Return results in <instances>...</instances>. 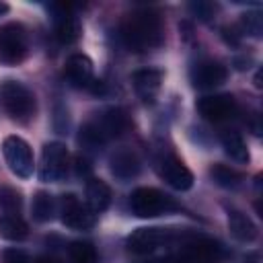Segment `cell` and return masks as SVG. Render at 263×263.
<instances>
[{"label": "cell", "instance_id": "30", "mask_svg": "<svg viewBox=\"0 0 263 263\" xmlns=\"http://www.w3.org/2000/svg\"><path fill=\"white\" fill-rule=\"evenodd\" d=\"M35 263H58L55 259H51V257H39Z\"/></svg>", "mask_w": 263, "mask_h": 263}, {"label": "cell", "instance_id": "26", "mask_svg": "<svg viewBox=\"0 0 263 263\" xmlns=\"http://www.w3.org/2000/svg\"><path fill=\"white\" fill-rule=\"evenodd\" d=\"M0 208H4L8 214L18 212L21 208V193L12 187H0Z\"/></svg>", "mask_w": 263, "mask_h": 263}, {"label": "cell", "instance_id": "28", "mask_svg": "<svg viewBox=\"0 0 263 263\" xmlns=\"http://www.w3.org/2000/svg\"><path fill=\"white\" fill-rule=\"evenodd\" d=\"M2 261L4 263H31L29 255L23 249H6L2 253Z\"/></svg>", "mask_w": 263, "mask_h": 263}, {"label": "cell", "instance_id": "18", "mask_svg": "<svg viewBox=\"0 0 263 263\" xmlns=\"http://www.w3.org/2000/svg\"><path fill=\"white\" fill-rule=\"evenodd\" d=\"M111 203V189L105 181L101 179H90L86 183V205L99 214V212H105Z\"/></svg>", "mask_w": 263, "mask_h": 263}, {"label": "cell", "instance_id": "5", "mask_svg": "<svg viewBox=\"0 0 263 263\" xmlns=\"http://www.w3.org/2000/svg\"><path fill=\"white\" fill-rule=\"evenodd\" d=\"M2 154L8 164V168L21 177L29 179L33 175V152L31 146L21 138V136H8L2 142Z\"/></svg>", "mask_w": 263, "mask_h": 263}, {"label": "cell", "instance_id": "27", "mask_svg": "<svg viewBox=\"0 0 263 263\" xmlns=\"http://www.w3.org/2000/svg\"><path fill=\"white\" fill-rule=\"evenodd\" d=\"M189 10H191L197 18L210 21V18L216 14V4L205 2V0H197V2H191V4H189Z\"/></svg>", "mask_w": 263, "mask_h": 263}, {"label": "cell", "instance_id": "16", "mask_svg": "<svg viewBox=\"0 0 263 263\" xmlns=\"http://www.w3.org/2000/svg\"><path fill=\"white\" fill-rule=\"evenodd\" d=\"M132 82H134L136 92H138L144 101H152L154 95H156L158 88H160L162 72H160V70H154V68H142V70H136V72L132 74Z\"/></svg>", "mask_w": 263, "mask_h": 263}, {"label": "cell", "instance_id": "7", "mask_svg": "<svg viewBox=\"0 0 263 263\" xmlns=\"http://www.w3.org/2000/svg\"><path fill=\"white\" fill-rule=\"evenodd\" d=\"M60 218L72 230H88L97 224V214L72 193L60 197Z\"/></svg>", "mask_w": 263, "mask_h": 263}, {"label": "cell", "instance_id": "24", "mask_svg": "<svg viewBox=\"0 0 263 263\" xmlns=\"http://www.w3.org/2000/svg\"><path fill=\"white\" fill-rule=\"evenodd\" d=\"M78 144L86 150H97L103 144H107V140L101 136V132L97 129V125L92 121H86L78 132Z\"/></svg>", "mask_w": 263, "mask_h": 263}, {"label": "cell", "instance_id": "1", "mask_svg": "<svg viewBox=\"0 0 263 263\" xmlns=\"http://www.w3.org/2000/svg\"><path fill=\"white\" fill-rule=\"evenodd\" d=\"M162 21L152 10H134L121 25V39L132 51H148L162 43Z\"/></svg>", "mask_w": 263, "mask_h": 263}, {"label": "cell", "instance_id": "4", "mask_svg": "<svg viewBox=\"0 0 263 263\" xmlns=\"http://www.w3.org/2000/svg\"><path fill=\"white\" fill-rule=\"evenodd\" d=\"M27 55V31L21 23L0 25V64L16 66Z\"/></svg>", "mask_w": 263, "mask_h": 263}, {"label": "cell", "instance_id": "11", "mask_svg": "<svg viewBox=\"0 0 263 263\" xmlns=\"http://www.w3.org/2000/svg\"><path fill=\"white\" fill-rule=\"evenodd\" d=\"M97 129L101 132V136L109 142L111 138H117L121 136L127 127H129V117L123 109L119 107H109V109H103L101 113H97L92 119H90Z\"/></svg>", "mask_w": 263, "mask_h": 263}, {"label": "cell", "instance_id": "20", "mask_svg": "<svg viewBox=\"0 0 263 263\" xmlns=\"http://www.w3.org/2000/svg\"><path fill=\"white\" fill-rule=\"evenodd\" d=\"M222 146H224V152L232 158V160H236V162H249V148H247V144H245V140H242V136L238 134V132H224L222 134Z\"/></svg>", "mask_w": 263, "mask_h": 263}, {"label": "cell", "instance_id": "22", "mask_svg": "<svg viewBox=\"0 0 263 263\" xmlns=\"http://www.w3.org/2000/svg\"><path fill=\"white\" fill-rule=\"evenodd\" d=\"M210 177L214 179L216 185H220L224 189H236L242 183V175L226 164H214L210 168Z\"/></svg>", "mask_w": 263, "mask_h": 263}, {"label": "cell", "instance_id": "10", "mask_svg": "<svg viewBox=\"0 0 263 263\" xmlns=\"http://www.w3.org/2000/svg\"><path fill=\"white\" fill-rule=\"evenodd\" d=\"M191 84L199 90H210V88H216L220 84L226 82L228 78V70L226 66H222L220 62H199L191 68Z\"/></svg>", "mask_w": 263, "mask_h": 263}, {"label": "cell", "instance_id": "13", "mask_svg": "<svg viewBox=\"0 0 263 263\" xmlns=\"http://www.w3.org/2000/svg\"><path fill=\"white\" fill-rule=\"evenodd\" d=\"M64 74L68 78V82L76 88H90V84L95 82V70H92V62L88 55L84 53H72L66 60L64 66Z\"/></svg>", "mask_w": 263, "mask_h": 263}, {"label": "cell", "instance_id": "6", "mask_svg": "<svg viewBox=\"0 0 263 263\" xmlns=\"http://www.w3.org/2000/svg\"><path fill=\"white\" fill-rule=\"evenodd\" d=\"M68 173V150L62 142H49L41 150L39 179L45 183H53L64 179Z\"/></svg>", "mask_w": 263, "mask_h": 263}, {"label": "cell", "instance_id": "21", "mask_svg": "<svg viewBox=\"0 0 263 263\" xmlns=\"http://www.w3.org/2000/svg\"><path fill=\"white\" fill-rule=\"evenodd\" d=\"M55 210H58L55 199H53V195H49L47 191H37V193L33 195L31 212H33V218H35L37 222H49V220H53Z\"/></svg>", "mask_w": 263, "mask_h": 263}, {"label": "cell", "instance_id": "19", "mask_svg": "<svg viewBox=\"0 0 263 263\" xmlns=\"http://www.w3.org/2000/svg\"><path fill=\"white\" fill-rule=\"evenodd\" d=\"M29 234L27 222L16 214H2L0 216V238L4 240H23Z\"/></svg>", "mask_w": 263, "mask_h": 263}, {"label": "cell", "instance_id": "15", "mask_svg": "<svg viewBox=\"0 0 263 263\" xmlns=\"http://www.w3.org/2000/svg\"><path fill=\"white\" fill-rule=\"evenodd\" d=\"M140 168H142L140 158L132 148H117L109 156V171L119 181H129L134 177H138Z\"/></svg>", "mask_w": 263, "mask_h": 263}, {"label": "cell", "instance_id": "17", "mask_svg": "<svg viewBox=\"0 0 263 263\" xmlns=\"http://www.w3.org/2000/svg\"><path fill=\"white\" fill-rule=\"evenodd\" d=\"M228 228H230V234L240 242H253L259 234L253 220L247 214H242L240 210H234V208L228 210Z\"/></svg>", "mask_w": 263, "mask_h": 263}, {"label": "cell", "instance_id": "29", "mask_svg": "<svg viewBox=\"0 0 263 263\" xmlns=\"http://www.w3.org/2000/svg\"><path fill=\"white\" fill-rule=\"evenodd\" d=\"M76 175L78 177H88L90 175V164L84 156H78L76 158Z\"/></svg>", "mask_w": 263, "mask_h": 263}, {"label": "cell", "instance_id": "25", "mask_svg": "<svg viewBox=\"0 0 263 263\" xmlns=\"http://www.w3.org/2000/svg\"><path fill=\"white\" fill-rule=\"evenodd\" d=\"M240 27L245 33H249L251 37H261L263 33V21H261V12L253 10V12H245L240 16Z\"/></svg>", "mask_w": 263, "mask_h": 263}, {"label": "cell", "instance_id": "14", "mask_svg": "<svg viewBox=\"0 0 263 263\" xmlns=\"http://www.w3.org/2000/svg\"><path fill=\"white\" fill-rule=\"evenodd\" d=\"M53 12V25H55V35L62 43H74L80 37V23L78 16L70 10V6L64 4H51Z\"/></svg>", "mask_w": 263, "mask_h": 263}, {"label": "cell", "instance_id": "31", "mask_svg": "<svg viewBox=\"0 0 263 263\" xmlns=\"http://www.w3.org/2000/svg\"><path fill=\"white\" fill-rule=\"evenodd\" d=\"M6 12H8V4L6 2H0V16L6 14Z\"/></svg>", "mask_w": 263, "mask_h": 263}, {"label": "cell", "instance_id": "2", "mask_svg": "<svg viewBox=\"0 0 263 263\" xmlns=\"http://www.w3.org/2000/svg\"><path fill=\"white\" fill-rule=\"evenodd\" d=\"M0 103L4 111L18 121H27L35 113V95L18 80H4L0 84Z\"/></svg>", "mask_w": 263, "mask_h": 263}, {"label": "cell", "instance_id": "23", "mask_svg": "<svg viewBox=\"0 0 263 263\" xmlns=\"http://www.w3.org/2000/svg\"><path fill=\"white\" fill-rule=\"evenodd\" d=\"M68 255L72 263H95L97 261V249L88 240H74L68 247Z\"/></svg>", "mask_w": 263, "mask_h": 263}, {"label": "cell", "instance_id": "9", "mask_svg": "<svg viewBox=\"0 0 263 263\" xmlns=\"http://www.w3.org/2000/svg\"><path fill=\"white\" fill-rule=\"evenodd\" d=\"M201 117L210 121H224L236 113V101L232 95H208L195 103Z\"/></svg>", "mask_w": 263, "mask_h": 263}, {"label": "cell", "instance_id": "8", "mask_svg": "<svg viewBox=\"0 0 263 263\" xmlns=\"http://www.w3.org/2000/svg\"><path fill=\"white\" fill-rule=\"evenodd\" d=\"M173 238H175V230H171V228H158V226H148V228L134 230L127 236L125 247H127L129 253L146 255V253H152L158 247L171 242Z\"/></svg>", "mask_w": 263, "mask_h": 263}, {"label": "cell", "instance_id": "3", "mask_svg": "<svg viewBox=\"0 0 263 263\" xmlns=\"http://www.w3.org/2000/svg\"><path fill=\"white\" fill-rule=\"evenodd\" d=\"M129 210L138 218H156V216L179 210V205L158 189L138 187L129 195Z\"/></svg>", "mask_w": 263, "mask_h": 263}, {"label": "cell", "instance_id": "12", "mask_svg": "<svg viewBox=\"0 0 263 263\" xmlns=\"http://www.w3.org/2000/svg\"><path fill=\"white\" fill-rule=\"evenodd\" d=\"M158 173L177 191H187L193 185V173L177 156H164L158 162Z\"/></svg>", "mask_w": 263, "mask_h": 263}]
</instances>
